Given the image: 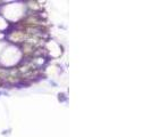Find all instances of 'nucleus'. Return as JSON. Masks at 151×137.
Returning a JSON list of instances; mask_svg holds the SVG:
<instances>
[{"instance_id": "1", "label": "nucleus", "mask_w": 151, "mask_h": 137, "mask_svg": "<svg viewBox=\"0 0 151 137\" xmlns=\"http://www.w3.org/2000/svg\"><path fill=\"white\" fill-rule=\"evenodd\" d=\"M35 47H34L33 45H31L30 43H23V53H24V55L27 56V57H31V56H33L34 55V51H35Z\"/></svg>"}]
</instances>
